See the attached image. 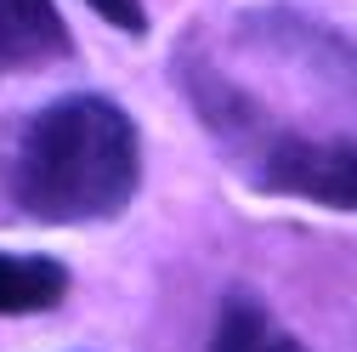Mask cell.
<instances>
[{"mask_svg":"<svg viewBox=\"0 0 357 352\" xmlns=\"http://www.w3.org/2000/svg\"><path fill=\"white\" fill-rule=\"evenodd\" d=\"M170 85L238 182L261 199L357 216V40L306 6H238L188 23Z\"/></svg>","mask_w":357,"mask_h":352,"instance_id":"6da1fadb","label":"cell"},{"mask_svg":"<svg viewBox=\"0 0 357 352\" xmlns=\"http://www.w3.org/2000/svg\"><path fill=\"white\" fill-rule=\"evenodd\" d=\"M142 193V131L108 91H63L0 142V199L40 228L119 222Z\"/></svg>","mask_w":357,"mask_h":352,"instance_id":"7a4b0ae2","label":"cell"},{"mask_svg":"<svg viewBox=\"0 0 357 352\" xmlns=\"http://www.w3.org/2000/svg\"><path fill=\"white\" fill-rule=\"evenodd\" d=\"M74 57V29L57 0H0V80L40 74Z\"/></svg>","mask_w":357,"mask_h":352,"instance_id":"3957f363","label":"cell"},{"mask_svg":"<svg viewBox=\"0 0 357 352\" xmlns=\"http://www.w3.org/2000/svg\"><path fill=\"white\" fill-rule=\"evenodd\" d=\"M74 290L68 261L46 250H0V318H34L63 307Z\"/></svg>","mask_w":357,"mask_h":352,"instance_id":"277c9868","label":"cell"},{"mask_svg":"<svg viewBox=\"0 0 357 352\" xmlns=\"http://www.w3.org/2000/svg\"><path fill=\"white\" fill-rule=\"evenodd\" d=\"M204 352H312V346L255 290H233L227 301L215 307V324H210V346Z\"/></svg>","mask_w":357,"mask_h":352,"instance_id":"5b68a950","label":"cell"},{"mask_svg":"<svg viewBox=\"0 0 357 352\" xmlns=\"http://www.w3.org/2000/svg\"><path fill=\"white\" fill-rule=\"evenodd\" d=\"M108 29H119V34H130V40H142L148 34V6L142 0H85Z\"/></svg>","mask_w":357,"mask_h":352,"instance_id":"8992f818","label":"cell"}]
</instances>
